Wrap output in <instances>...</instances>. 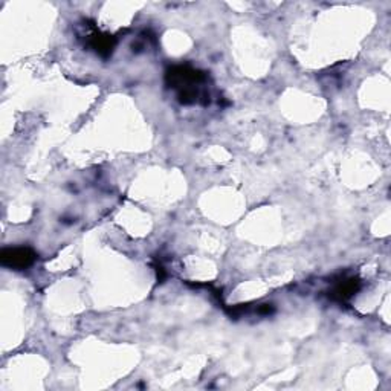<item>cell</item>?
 Returning <instances> with one entry per match:
<instances>
[{
	"label": "cell",
	"mask_w": 391,
	"mask_h": 391,
	"mask_svg": "<svg viewBox=\"0 0 391 391\" xmlns=\"http://www.w3.org/2000/svg\"><path fill=\"white\" fill-rule=\"evenodd\" d=\"M206 80V75L190 66H176L167 72L170 88L179 91V101L182 104H193L199 101L201 92L199 84Z\"/></svg>",
	"instance_id": "1"
},
{
	"label": "cell",
	"mask_w": 391,
	"mask_h": 391,
	"mask_svg": "<svg viewBox=\"0 0 391 391\" xmlns=\"http://www.w3.org/2000/svg\"><path fill=\"white\" fill-rule=\"evenodd\" d=\"M37 254L31 248L17 246V248H6L0 254V262L5 267H11L14 271H23L36 262Z\"/></svg>",
	"instance_id": "2"
},
{
	"label": "cell",
	"mask_w": 391,
	"mask_h": 391,
	"mask_svg": "<svg viewBox=\"0 0 391 391\" xmlns=\"http://www.w3.org/2000/svg\"><path fill=\"white\" fill-rule=\"evenodd\" d=\"M88 41L89 46L101 57L112 55V52H114V48L117 45L115 37L109 36V34H102L101 31L95 28V26H92V32L88 34Z\"/></svg>",
	"instance_id": "3"
},
{
	"label": "cell",
	"mask_w": 391,
	"mask_h": 391,
	"mask_svg": "<svg viewBox=\"0 0 391 391\" xmlns=\"http://www.w3.org/2000/svg\"><path fill=\"white\" fill-rule=\"evenodd\" d=\"M359 288H361V281L358 278H344V280L333 286L332 298L336 301H347L359 291Z\"/></svg>",
	"instance_id": "4"
}]
</instances>
